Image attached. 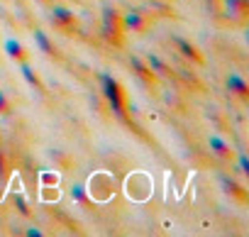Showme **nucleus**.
Wrapping results in <instances>:
<instances>
[{
	"instance_id": "3",
	"label": "nucleus",
	"mask_w": 249,
	"mask_h": 237,
	"mask_svg": "<svg viewBox=\"0 0 249 237\" xmlns=\"http://www.w3.org/2000/svg\"><path fill=\"white\" fill-rule=\"evenodd\" d=\"M122 27H127L132 32H142L147 27V20H144V13L140 10H130V13H124V18H120Z\"/></svg>"
},
{
	"instance_id": "19",
	"label": "nucleus",
	"mask_w": 249,
	"mask_h": 237,
	"mask_svg": "<svg viewBox=\"0 0 249 237\" xmlns=\"http://www.w3.org/2000/svg\"><path fill=\"white\" fill-rule=\"evenodd\" d=\"M25 235H27V237H42V230H39V227H27Z\"/></svg>"
},
{
	"instance_id": "11",
	"label": "nucleus",
	"mask_w": 249,
	"mask_h": 237,
	"mask_svg": "<svg viewBox=\"0 0 249 237\" xmlns=\"http://www.w3.org/2000/svg\"><path fill=\"white\" fill-rule=\"evenodd\" d=\"M5 52H8L10 59H15V61H25V49H22V44H20L18 39H5Z\"/></svg>"
},
{
	"instance_id": "1",
	"label": "nucleus",
	"mask_w": 249,
	"mask_h": 237,
	"mask_svg": "<svg viewBox=\"0 0 249 237\" xmlns=\"http://www.w3.org/2000/svg\"><path fill=\"white\" fill-rule=\"evenodd\" d=\"M98 81H100V93L107 100L110 110L120 120H127V115H124V95H122V86L117 83V78H112L110 73L103 71V73H98Z\"/></svg>"
},
{
	"instance_id": "20",
	"label": "nucleus",
	"mask_w": 249,
	"mask_h": 237,
	"mask_svg": "<svg viewBox=\"0 0 249 237\" xmlns=\"http://www.w3.org/2000/svg\"><path fill=\"white\" fill-rule=\"evenodd\" d=\"M42 181L44 183H56V174H42Z\"/></svg>"
},
{
	"instance_id": "14",
	"label": "nucleus",
	"mask_w": 249,
	"mask_h": 237,
	"mask_svg": "<svg viewBox=\"0 0 249 237\" xmlns=\"http://www.w3.org/2000/svg\"><path fill=\"white\" fill-rule=\"evenodd\" d=\"M71 198H73L76 203H86V201H88V196H86V186H81V183L71 186Z\"/></svg>"
},
{
	"instance_id": "22",
	"label": "nucleus",
	"mask_w": 249,
	"mask_h": 237,
	"mask_svg": "<svg viewBox=\"0 0 249 237\" xmlns=\"http://www.w3.org/2000/svg\"><path fill=\"white\" fill-rule=\"evenodd\" d=\"M5 176V157H3V152H0V179Z\"/></svg>"
},
{
	"instance_id": "8",
	"label": "nucleus",
	"mask_w": 249,
	"mask_h": 237,
	"mask_svg": "<svg viewBox=\"0 0 249 237\" xmlns=\"http://www.w3.org/2000/svg\"><path fill=\"white\" fill-rule=\"evenodd\" d=\"M208 145H210V149H213L217 157H230V154H232L230 145H227L220 135H210V137H208Z\"/></svg>"
},
{
	"instance_id": "9",
	"label": "nucleus",
	"mask_w": 249,
	"mask_h": 237,
	"mask_svg": "<svg viewBox=\"0 0 249 237\" xmlns=\"http://www.w3.org/2000/svg\"><path fill=\"white\" fill-rule=\"evenodd\" d=\"M147 66H149V71H152L154 76H166V73H169L166 64H164V61H161L157 54H152V52L147 54Z\"/></svg>"
},
{
	"instance_id": "12",
	"label": "nucleus",
	"mask_w": 249,
	"mask_h": 237,
	"mask_svg": "<svg viewBox=\"0 0 249 237\" xmlns=\"http://www.w3.org/2000/svg\"><path fill=\"white\" fill-rule=\"evenodd\" d=\"M35 42H37V47H39V52H44V54H54V44H52V39L47 37V32H42V30H35Z\"/></svg>"
},
{
	"instance_id": "13",
	"label": "nucleus",
	"mask_w": 249,
	"mask_h": 237,
	"mask_svg": "<svg viewBox=\"0 0 249 237\" xmlns=\"http://www.w3.org/2000/svg\"><path fill=\"white\" fill-rule=\"evenodd\" d=\"M13 203H15V208L20 210V215H25V218H27V215L32 213V208H30V203L25 201V196H20V193H18V196H13Z\"/></svg>"
},
{
	"instance_id": "10",
	"label": "nucleus",
	"mask_w": 249,
	"mask_h": 237,
	"mask_svg": "<svg viewBox=\"0 0 249 237\" xmlns=\"http://www.w3.org/2000/svg\"><path fill=\"white\" fill-rule=\"evenodd\" d=\"M20 73H22V78L32 86V88H37V91H42V81H39V76L35 73V69L32 66H27L25 61H20Z\"/></svg>"
},
{
	"instance_id": "5",
	"label": "nucleus",
	"mask_w": 249,
	"mask_h": 237,
	"mask_svg": "<svg viewBox=\"0 0 249 237\" xmlns=\"http://www.w3.org/2000/svg\"><path fill=\"white\" fill-rule=\"evenodd\" d=\"M174 44H176V49L181 52V56H186V59H191V61H196V64L203 61V56L198 54V49H196L188 39H183V37H174Z\"/></svg>"
},
{
	"instance_id": "15",
	"label": "nucleus",
	"mask_w": 249,
	"mask_h": 237,
	"mask_svg": "<svg viewBox=\"0 0 249 237\" xmlns=\"http://www.w3.org/2000/svg\"><path fill=\"white\" fill-rule=\"evenodd\" d=\"M225 5H227L230 13H239L244 8V0H225Z\"/></svg>"
},
{
	"instance_id": "2",
	"label": "nucleus",
	"mask_w": 249,
	"mask_h": 237,
	"mask_svg": "<svg viewBox=\"0 0 249 237\" xmlns=\"http://www.w3.org/2000/svg\"><path fill=\"white\" fill-rule=\"evenodd\" d=\"M120 30H122V22H120V13L110 5L103 8V15H100V37L105 42H120Z\"/></svg>"
},
{
	"instance_id": "18",
	"label": "nucleus",
	"mask_w": 249,
	"mask_h": 237,
	"mask_svg": "<svg viewBox=\"0 0 249 237\" xmlns=\"http://www.w3.org/2000/svg\"><path fill=\"white\" fill-rule=\"evenodd\" d=\"M222 183L227 186V191H232V193H239V186H237L232 179H222Z\"/></svg>"
},
{
	"instance_id": "4",
	"label": "nucleus",
	"mask_w": 249,
	"mask_h": 237,
	"mask_svg": "<svg viewBox=\"0 0 249 237\" xmlns=\"http://www.w3.org/2000/svg\"><path fill=\"white\" fill-rule=\"evenodd\" d=\"M225 86H227L230 93H234V95H239V98H247V95H249V86H247V81H244L239 73H230L227 81H225Z\"/></svg>"
},
{
	"instance_id": "7",
	"label": "nucleus",
	"mask_w": 249,
	"mask_h": 237,
	"mask_svg": "<svg viewBox=\"0 0 249 237\" xmlns=\"http://www.w3.org/2000/svg\"><path fill=\"white\" fill-rule=\"evenodd\" d=\"M130 66L135 69V73H137L142 81H149V83L154 81V73L149 71V66H147V64H144L140 56H130Z\"/></svg>"
},
{
	"instance_id": "17",
	"label": "nucleus",
	"mask_w": 249,
	"mask_h": 237,
	"mask_svg": "<svg viewBox=\"0 0 249 237\" xmlns=\"http://www.w3.org/2000/svg\"><path fill=\"white\" fill-rule=\"evenodd\" d=\"M0 112H10V105H8V98H5V93L3 91H0Z\"/></svg>"
},
{
	"instance_id": "21",
	"label": "nucleus",
	"mask_w": 249,
	"mask_h": 237,
	"mask_svg": "<svg viewBox=\"0 0 249 237\" xmlns=\"http://www.w3.org/2000/svg\"><path fill=\"white\" fill-rule=\"evenodd\" d=\"M149 8H154V10H166V5L159 3V0H149Z\"/></svg>"
},
{
	"instance_id": "16",
	"label": "nucleus",
	"mask_w": 249,
	"mask_h": 237,
	"mask_svg": "<svg viewBox=\"0 0 249 237\" xmlns=\"http://www.w3.org/2000/svg\"><path fill=\"white\" fill-rule=\"evenodd\" d=\"M237 159H239V171L249 174V159H247V154H244L242 149H239V157H237Z\"/></svg>"
},
{
	"instance_id": "6",
	"label": "nucleus",
	"mask_w": 249,
	"mask_h": 237,
	"mask_svg": "<svg viewBox=\"0 0 249 237\" xmlns=\"http://www.w3.org/2000/svg\"><path fill=\"white\" fill-rule=\"evenodd\" d=\"M73 13L69 10V8H64V5H54L52 8V22H56V25H61V27H71L73 25Z\"/></svg>"
}]
</instances>
